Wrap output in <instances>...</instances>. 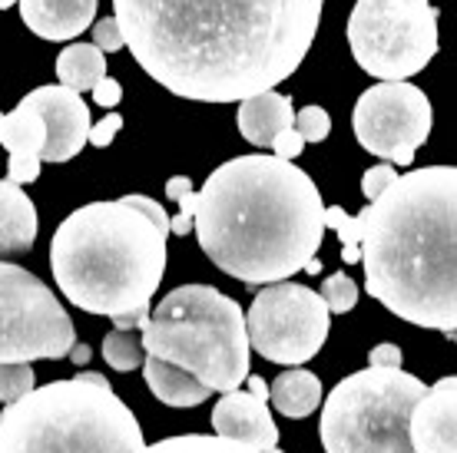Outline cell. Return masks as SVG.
Returning <instances> with one entry per match:
<instances>
[{
  "label": "cell",
  "instance_id": "52a82bcc",
  "mask_svg": "<svg viewBox=\"0 0 457 453\" xmlns=\"http://www.w3.org/2000/svg\"><path fill=\"white\" fill-rule=\"evenodd\" d=\"M428 391L421 377L401 367H371L345 377L321 410L325 453H414L408 441V417Z\"/></svg>",
  "mask_w": 457,
  "mask_h": 453
},
{
  "label": "cell",
  "instance_id": "9a60e30c",
  "mask_svg": "<svg viewBox=\"0 0 457 453\" xmlns=\"http://www.w3.org/2000/svg\"><path fill=\"white\" fill-rule=\"evenodd\" d=\"M21 21L44 40H73L93 27L96 0H17Z\"/></svg>",
  "mask_w": 457,
  "mask_h": 453
},
{
  "label": "cell",
  "instance_id": "4dcf8cb0",
  "mask_svg": "<svg viewBox=\"0 0 457 453\" xmlns=\"http://www.w3.org/2000/svg\"><path fill=\"white\" fill-rule=\"evenodd\" d=\"M7 179L13 185H27V182L40 179V159L34 156H11L7 159Z\"/></svg>",
  "mask_w": 457,
  "mask_h": 453
},
{
  "label": "cell",
  "instance_id": "6da1fadb",
  "mask_svg": "<svg viewBox=\"0 0 457 453\" xmlns=\"http://www.w3.org/2000/svg\"><path fill=\"white\" fill-rule=\"evenodd\" d=\"M123 46L183 100L239 103L302 67L321 0H113Z\"/></svg>",
  "mask_w": 457,
  "mask_h": 453
},
{
  "label": "cell",
  "instance_id": "7402d4cb",
  "mask_svg": "<svg viewBox=\"0 0 457 453\" xmlns=\"http://www.w3.org/2000/svg\"><path fill=\"white\" fill-rule=\"evenodd\" d=\"M137 453H262V450H252L245 443L226 441V437H209V433H179V437H166V441L153 443V447L143 443Z\"/></svg>",
  "mask_w": 457,
  "mask_h": 453
},
{
  "label": "cell",
  "instance_id": "1f68e13d",
  "mask_svg": "<svg viewBox=\"0 0 457 453\" xmlns=\"http://www.w3.org/2000/svg\"><path fill=\"white\" fill-rule=\"evenodd\" d=\"M120 129H123V116H120V113H106L100 123L90 126V136H87V143H93L96 149H104V146H110V143H113Z\"/></svg>",
  "mask_w": 457,
  "mask_h": 453
},
{
  "label": "cell",
  "instance_id": "ac0fdd59",
  "mask_svg": "<svg viewBox=\"0 0 457 453\" xmlns=\"http://www.w3.org/2000/svg\"><path fill=\"white\" fill-rule=\"evenodd\" d=\"M139 367H143V377H146L153 397L170 404V408H199L203 400L212 397V391L206 384H199L189 371H183V367H176L170 361H160L153 354H146Z\"/></svg>",
  "mask_w": 457,
  "mask_h": 453
},
{
  "label": "cell",
  "instance_id": "836d02e7",
  "mask_svg": "<svg viewBox=\"0 0 457 453\" xmlns=\"http://www.w3.org/2000/svg\"><path fill=\"white\" fill-rule=\"evenodd\" d=\"M120 100H123V86L116 83V79H96V86H93V103L96 106H104V110H113V106H120Z\"/></svg>",
  "mask_w": 457,
  "mask_h": 453
},
{
  "label": "cell",
  "instance_id": "83f0119b",
  "mask_svg": "<svg viewBox=\"0 0 457 453\" xmlns=\"http://www.w3.org/2000/svg\"><path fill=\"white\" fill-rule=\"evenodd\" d=\"M395 179H398L395 166H391V162H378V166H371V169L361 176V193H365V199L371 202V199H378Z\"/></svg>",
  "mask_w": 457,
  "mask_h": 453
},
{
  "label": "cell",
  "instance_id": "8992f818",
  "mask_svg": "<svg viewBox=\"0 0 457 453\" xmlns=\"http://www.w3.org/2000/svg\"><path fill=\"white\" fill-rule=\"evenodd\" d=\"M143 351L183 367L212 394H228L249 377L245 311L212 284H179L149 311Z\"/></svg>",
  "mask_w": 457,
  "mask_h": 453
},
{
  "label": "cell",
  "instance_id": "f35d334b",
  "mask_svg": "<svg viewBox=\"0 0 457 453\" xmlns=\"http://www.w3.org/2000/svg\"><path fill=\"white\" fill-rule=\"evenodd\" d=\"M302 272L319 275V272H321V261H319V255H315V259H309V265H305V268H302Z\"/></svg>",
  "mask_w": 457,
  "mask_h": 453
},
{
  "label": "cell",
  "instance_id": "277c9868",
  "mask_svg": "<svg viewBox=\"0 0 457 453\" xmlns=\"http://www.w3.org/2000/svg\"><path fill=\"white\" fill-rule=\"evenodd\" d=\"M50 265L80 311L116 317L153 301L166 275V235L126 199L90 202L60 222Z\"/></svg>",
  "mask_w": 457,
  "mask_h": 453
},
{
  "label": "cell",
  "instance_id": "ba28073f",
  "mask_svg": "<svg viewBox=\"0 0 457 453\" xmlns=\"http://www.w3.org/2000/svg\"><path fill=\"white\" fill-rule=\"evenodd\" d=\"M437 7L428 0H358L348 17L354 63L375 79H408L437 54Z\"/></svg>",
  "mask_w": 457,
  "mask_h": 453
},
{
  "label": "cell",
  "instance_id": "8fae6325",
  "mask_svg": "<svg viewBox=\"0 0 457 453\" xmlns=\"http://www.w3.org/2000/svg\"><path fill=\"white\" fill-rule=\"evenodd\" d=\"M354 139L391 166H411L435 126L431 100L408 79H381L368 86L352 113Z\"/></svg>",
  "mask_w": 457,
  "mask_h": 453
},
{
  "label": "cell",
  "instance_id": "4fadbf2b",
  "mask_svg": "<svg viewBox=\"0 0 457 453\" xmlns=\"http://www.w3.org/2000/svg\"><path fill=\"white\" fill-rule=\"evenodd\" d=\"M408 441L414 453H457V377H441L411 408Z\"/></svg>",
  "mask_w": 457,
  "mask_h": 453
},
{
  "label": "cell",
  "instance_id": "30bf717a",
  "mask_svg": "<svg viewBox=\"0 0 457 453\" xmlns=\"http://www.w3.org/2000/svg\"><path fill=\"white\" fill-rule=\"evenodd\" d=\"M332 315L319 292L295 282H272L262 288L245 315L249 348L272 364H305L321 351Z\"/></svg>",
  "mask_w": 457,
  "mask_h": 453
},
{
  "label": "cell",
  "instance_id": "e0dca14e",
  "mask_svg": "<svg viewBox=\"0 0 457 453\" xmlns=\"http://www.w3.org/2000/svg\"><path fill=\"white\" fill-rule=\"evenodd\" d=\"M37 242V205L11 179H0V261L27 255Z\"/></svg>",
  "mask_w": 457,
  "mask_h": 453
},
{
  "label": "cell",
  "instance_id": "ab89813d",
  "mask_svg": "<svg viewBox=\"0 0 457 453\" xmlns=\"http://www.w3.org/2000/svg\"><path fill=\"white\" fill-rule=\"evenodd\" d=\"M17 0H0V11H7V7H13Z\"/></svg>",
  "mask_w": 457,
  "mask_h": 453
},
{
  "label": "cell",
  "instance_id": "f546056e",
  "mask_svg": "<svg viewBox=\"0 0 457 453\" xmlns=\"http://www.w3.org/2000/svg\"><path fill=\"white\" fill-rule=\"evenodd\" d=\"M123 199L133 205V209H139L153 226L160 228L162 235H170V216H166V209H162L156 199H149V195H123Z\"/></svg>",
  "mask_w": 457,
  "mask_h": 453
},
{
  "label": "cell",
  "instance_id": "4316f807",
  "mask_svg": "<svg viewBox=\"0 0 457 453\" xmlns=\"http://www.w3.org/2000/svg\"><path fill=\"white\" fill-rule=\"evenodd\" d=\"M295 129L305 143H321L332 133V116L325 113L321 106H305L302 113H295Z\"/></svg>",
  "mask_w": 457,
  "mask_h": 453
},
{
  "label": "cell",
  "instance_id": "7c38bea8",
  "mask_svg": "<svg viewBox=\"0 0 457 453\" xmlns=\"http://www.w3.org/2000/svg\"><path fill=\"white\" fill-rule=\"evenodd\" d=\"M23 100L44 116L46 143L40 152V162H67V159L80 156L90 136V106L80 100V93L70 86H37Z\"/></svg>",
  "mask_w": 457,
  "mask_h": 453
},
{
  "label": "cell",
  "instance_id": "5bb4252c",
  "mask_svg": "<svg viewBox=\"0 0 457 453\" xmlns=\"http://www.w3.org/2000/svg\"><path fill=\"white\" fill-rule=\"evenodd\" d=\"M212 431H216V437L245 443V447L262 453L278 447V427H275L269 404L252 391H239V387L228 391L212 408Z\"/></svg>",
  "mask_w": 457,
  "mask_h": 453
},
{
  "label": "cell",
  "instance_id": "d6a6232c",
  "mask_svg": "<svg viewBox=\"0 0 457 453\" xmlns=\"http://www.w3.org/2000/svg\"><path fill=\"white\" fill-rule=\"evenodd\" d=\"M275 156L278 159H298L302 156V149H305V139L298 136V129L292 126V129H286V133H278L272 143Z\"/></svg>",
  "mask_w": 457,
  "mask_h": 453
},
{
  "label": "cell",
  "instance_id": "603a6c76",
  "mask_svg": "<svg viewBox=\"0 0 457 453\" xmlns=\"http://www.w3.org/2000/svg\"><path fill=\"white\" fill-rule=\"evenodd\" d=\"M146 351H143V341L137 338V331H120L113 328L110 334L104 338V361L113 367V371H137L139 364H143Z\"/></svg>",
  "mask_w": 457,
  "mask_h": 453
},
{
  "label": "cell",
  "instance_id": "d6986e66",
  "mask_svg": "<svg viewBox=\"0 0 457 453\" xmlns=\"http://www.w3.org/2000/svg\"><path fill=\"white\" fill-rule=\"evenodd\" d=\"M321 381L312 371H282L275 377V384L269 387V400L275 404L278 414H286L292 420H302L315 414V408L321 404Z\"/></svg>",
  "mask_w": 457,
  "mask_h": 453
},
{
  "label": "cell",
  "instance_id": "74e56055",
  "mask_svg": "<svg viewBox=\"0 0 457 453\" xmlns=\"http://www.w3.org/2000/svg\"><path fill=\"white\" fill-rule=\"evenodd\" d=\"M67 358H73V364H87V361H90V348H87V344H80V341H77V344L70 348Z\"/></svg>",
  "mask_w": 457,
  "mask_h": 453
},
{
  "label": "cell",
  "instance_id": "9c48e42d",
  "mask_svg": "<svg viewBox=\"0 0 457 453\" xmlns=\"http://www.w3.org/2000/svg\"><path fill=\"white\" fill-rule=\"evenodd\" d=\"M77 344L67 308L34 272L0 261V364L60 361Z\"/></svg>",
  "mask_w": 457,
  "mask_h": 453
},
{
  "label": "cell",
  "instance_id": "ffe728a7",
  "mask_svg": "<svg viewBox=\"0 0 457 453\" xmlns=\"http://www.w3.org/2000/svg\"><path fill=\"white\" fill-rule=\"evenodd\" d=\"M46 143V126L44 116L37 113L27 100L17 103V110L0 119V146L7 149L11 156H34L40 159Z\"/></svg>",
  "mask_w": 457,
  "mask_h": 453
},
{
  "label": "cell",
  "instance_id": "5b68a950",
  "mask_svg": "<svg viewBox=\"0 0 457 453\" xmlns=\"http://www.w3.org/2000/svg\"><path fill=\"white\" fill-rule=\"evenodd\" d=\"M143 427L110 381H54L0 414V453H137Z\"/></svg>",
  "mask_w": 457,
  "mask_h": 453
},
{
  "label": "cell",
  "instance_id": "8d00e7d4",
  "mask_svg": "<svg viewBox=\"0 0 457 453\" xmlns=\"http://www.w3.org/2000/svg\"><path fill=\"white\" fill-rule=\"evenodd\" d=\"M189 189H193V182L186 179V176H172V179L166 182V195H170V199H176V195L189 193Z\"/></svg>",
  "mask_w": 457,
  "mask_h": 453
},
{
  "label": "cell",
  "instance_id": "d4e9b609",
  "mask_svg": "<svg viewBox=\"0 0 457 453\" xmlns=\"http://www.w3.org/2000/svg\"><path fill=\"white\" fill-rule=\"evenodd\" d=\"M37 387L30 364H0V404H13Z\"/></svg>",
  "mask_w": 457,
  "mask_h": 453
},
{
  "label": "cell",
  "instance_id": "d590c367",
  "mask_svg": "<svg viewBox=\"0 0 457 453\" xmlns=\"http://www.w3.org/2000/svg\"><path fill=\"white\" fill-rule=\"evenodd\" d=\"M368 361H371V367H401V348L398 344H378Z\"/></svg>",
  "mask_w": 457,
  "mask_h": 453
},
{
  "label": "cell",
  "instance_id": "3957f363",
  "mask_svg": "<svg viewBox=\"0 0 457 453\" xmlns=\"http://www.w3.org/2000/svg\"><path fill=\"white\" fill-rule=\"evenodd\" d=\"M358 226L368 295L391 315L454 338L457 325V169L404 172L371 199Z\"/></svg>",
  "mask_w": 457,
  "mask_h": 453
},
{
  "label": "cell",
  "instance_id": "7a4b0ae2",
  "mask_svg": "<svg viewBox=\"0 0 457 453\" xmlns=\"http://www.w3.org/2000/svg\"><path fill=\"white\" fill-rule=\"evenodd\" d=\"M193 228L219 272L259 288L286 282L319 255L325 202L292 159L236 156L195 193Z\"/></svg>",
  "mask_w": 457,
  "mask_h": 453
},
{
  "label": "cell",
  "instance_id": "f1b7e54d",
  "mask_svg": "<svg viewBox=\"0 0 457 453\" xmlns=\"http://www.w3.org/2000/svg\"><path fill=\"white\" fill-rule=\"evenodd\" d=\"M90 30H93V44L100 46L104 54L123 50V34H120V23H116V17H104V21H96Z\"/></svg>",
  "mask_w": 457,
  "mask_h": 453
},
{
  "label": "cell",
  "instance_id": "44dd1931",
  "mask_svg": "<svg viewBox=\"0 0 457 453\" xmlns=\"http://www.w3.org/2000/svg\"><path fill=\"white\" fill-rule=\"evenodd\" d=\"M106 77V57L96 44H70L57 57V79L70 90H93Z\"/></svg>",
  "mask_w": 457,
  "mask_h": 453
},
{
  "label": "cell",
  "instance_id": "2e32d148",
  "mask_svg": "<svg viewBox=\"0 0 457 453\" xmlns=\"http://www.w3.org/2000/svg\"><path fill=\"white\" fill-rule=\"evenodd\" d=\"M236 123H239V133L245 143L252 146H272L278 133H286L295 126V110H292V100L282 96L275 90L255 93V96H245L239 100V113H236Z\"/></svg>",
  "mask_w": 457,
  "mask_h": 453
},
{
  "label": "cell",
  "instance_id": "484cf974",
  "mask_svg": "<svg viewBox=\"0 0 457 453\" xmlns=\"http://www.w3.org/2000/svg\"><path fill=\"white\" fill-rule=\"evenodd\" d=\"M325 228H335L342 238L345 265H358V226L342 205H325Z\"/></svg>",
  "mask_w": 457,
  "mask_h": 453
},
{
  "label": "cell",
  "instance_id": "cb8c5ba5",
  "mask_svg": "<svg viewBox=\"0 0 457 453\" xmlns=\"http://www.w3.org/2000/svg\"><path fill=\"white\" fill-rule=\"evenodd\" d=\"M321 301H325V308H328V315H345V311H352L354 305H358V282H354L352 275H328L325 278V284H321Z\"/></svg>",
  "mask_w": 457,
  "mask_h": 453
},
{
  "label": "cell",
  "instance_id": "e575fe53",
  "mask_svg": "<svg viewBox=\"0 0 457 453\" xmlns=\"http://www.w3.org/2000/svg\"><path fill=\"white\" fill-rule=\"evenodd\" d=\"M149 311H153L149 305H139V308H133V311H123V315L110 317V321H113L120 331H143L149 321Z\"/></svg>",
  "mask_w": 457,
  "mask_h": 453
},
{
  "label": "cell",
  "instance_id": "60d3db41",
  "mask_svg": "<svg viewBox=\"0 0 457 453\" xmlns=\"http://www.w3.org/2000/svg\"><path fill=\"white\" fill-rule=\"evenodd\" d=\"M0 119H4V113H0Z\"/></svg>",
  "mask_w": 457,
  "mask_h": 453
}]
</instances>
